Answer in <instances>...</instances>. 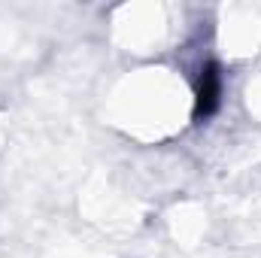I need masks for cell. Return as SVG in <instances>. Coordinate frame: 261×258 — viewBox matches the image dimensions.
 <instances>
[{
	"label": "cell",
	"mask_w": 261,
	"mask_h": 258,
	"mask_svg": "<svg viewBox=\"0 0 261 258\" xmlns=\"http://www.w3.org/2000/svg\"><path fill=\"white\" fill-rule=\"evenodd\" d=\"M219 91H222V85H219V73H216L213 67H206V73H203V79H200V97H197V110H200L203 116L216 110V104H219Z\"/></svg>",
	"instance_id": "cell-1"
}]
</instances>
